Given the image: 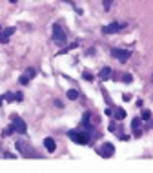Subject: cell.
I'll list each match as a JSON object with an SVG mask.
<instances>
[{
	"mask_svg": "<svg viewBox=\"0 0 153 173\" xmlns=\"http://www.w3.org/2000/svg\"><path fill=\"white\" fill-rule=\"evenodd\" d=\"M15 146H17V149H18V153L22 155V157H26V158H38V157H40L37 151H35L29 144H26L24 140H17Z\"/></svg>",
	"mask_w": 153,
	"mask_h": 173,
	"instance_id": "obj_1",
	"label": "cell"
},
{
	"mask_svg": "<svg viewBox=\"0 0 153 173\" xmlns=\"http://www.w3.org/2000/svg\"><path fill=\"white\" fill-rule=\"evenodd\" d=\"M51 31H53V40H55L57 44H64V42H66V31L62 29L60 24H53Z\"/></svg>",
	"mask_w": 153,
	"mask_h": 173,
	"instance_id": "obj_2",
	"label": "cell"
},
{
	"mask_svg": "<svg viewBox=\"0 0 153 173\" xmlns=\"http://www.w3.org/2000/svg\"><path fill=\"white\" fill-rule=\"evenodd\" d=\"M69 138H71L73 142H76V144H88V140H89V137H88V133L86 131H69Z\"/></svg>",
	"mask_w": 153,
	"mask_h": 173,
	"instance_id": "obj_3",
	"label": "cell"
},
{
	"mask_svg": "<svg viewBox=\"0 0 153 173\" xmlns=\"http://www.w3.org/2000/svg\"><path fill=\"white\" fill-rule=\"evenodd\" d=\"M111 55H113L115 58H119L120 62H126L131 57V51L129 49H119V47H113V49H111Z\"/></svg>",
	"mask_w": 153,
	"mask_h": 173,
	"instance_id": "obj_4",
	"label": "cell"
},
{
	"mask_svg": "<svg viewBox=\"0 0 153 173\" xmlns=\"http://www.w3.org/2000/svg\"><path fill=\"white\" fill-rule=\"evenodd\" d=\"M99 153H100V157H104V158H109L111 155L115 153V146L111 142H106L102 146V149H99Z\"/></svg>",
	"mask_w": 153,
	"mask_h": 173,
	"instance_id": "obj_5",
	"label": "cell"
},
{
	"mask_svg": "<svg viewBox=\"0 0 153 173\" xmlns=\"http://www.w3.org/2000/svg\"><path fill=\"white\" fill-rule=\"evenodd\" d=\"M124 24H117V22H113V24H109V26H104L102 27V31L106 33V35H113V33H119L120 29H124Z\"/></svg>",
	"mask_w": 153,
	"mask_h": 173,
	"instance_id": "obj_6",
	"label": "cell"
},
{
	"mask_svg": "<svg viewBox=\"0 0 153 173\" xmlns=\"http://www.w3.org/2000/svg\"><path fill=\"white\" fill-rule=\"evenodd\" d=\"M13 128H15L17 133H26V129H27L26 122H24L22 119H18V117H15V119H13Z\"/></svg>",
	"mask_w": 153,
	"mask_h": 173,
	"instance_id": "obj_7",
	"label": "cell"
},
{
	"mask_svg": "<svg viewBox=\"0 0 153 173\" xmlns=\"http://www.w3.org/2000/svg\"><path fill=\"white\" fill-rule=\"evenodd\" d=\"M15 33V27H6L4 31H0V42L2 44H8L9 42V37Z\"/></svg>",
	"mask_w": 153,
	"mask_h": 173,
	"instance_id": "obj_8",
	"label": "cell"
},
{
	"mask_svg": "<svg viewBox=\"0 0 153 173\" xmlns=\"http://www.w3.org/2000/svg\"><path fill=\"white\" fill-rule=\"evenodd\" d=\"M35 73H37V71H35V67H27L26 73L20 77V84H27V82H29V80L35 77Z\"/></svg>",
	"mask_w": 153,
	"mask_h": 173,
	"instance_id": "obj_9",
	"label": "cell"
},
{
	"mask_svg": "<svg viewBox=\"0 0 153 173\" xmlns=\"http://www.w3.org/2000/svg\"><path fill=\"white\" fill-rule=\"evenodd\" d=\"M44 146H46V149L49 151V153H53V151L57 149V144H55V140H53L51 137H46L44 138Z\"/></svg>",
	"mask_w": 153,
	"mask_h": 173,
	"instance_id": "obj_10",
	"label": "cell"
},
{
	"mask_svg": "<svg viewBox=\"0 0 153 173\" xmlns=\"http://www.w3.org/2000/svg\"><path fill=\"white\" fill-rule=\"evenodd\" d=\"M111 73H113V71H111V67H108V66H106V67H102V69H100L99 77H100L102 80H108V79L111 77Z\"/></svg>",
	"mask_w": 153,
	"mask_h": 173,
	"instance_id": "obj_11",
	"label": "cell"
},
{
	"mask_svg": "<svg viewBox=\"0 0 153 173\" xmlns=\"http://www.w3.org/2000/svg\"><path fill=\"white\" fill-rule=\"evenodd\" d=\"M131 128H133V133L137 137L140 135V131H138V128H140V119H133V120H131Z\"/></svg>",
	"mask_w": 153,
	"mask_h": 173,
	"instance_id": "obj_12",
	"label": "cell"
},
{
	"mask_svg": "<svg viewBox=\"0 0 153 173\" xmlns=\"http://www.w3.org/2000/svg\"><path fill=\"white\" fill-rule=\"evenodd\" d=\"M115 119H117V120L126 119V111H124L122 108H117V109H115Z\"/></svg>",
	"mask_w": 153,
	"mask_h": 173,
	"instance_id": "obj_13",
	"label": "cell"
},
{
	"mask_svg": "<svg viewBox=\"0 0 153 173\" xmlns=\"http://www.w3.org/2000/svg\"><path fill=\"white\" fill-rule=\"evenodd\" d=\"M67 99L69 100H76V99H79V91H76V89H69V91H67Z\"/></svg>",
	"mask_w": 153,
	"mask_h": 173,
	"instance_id": "obj_14",
	"label": "cell"
},
{
	"mask_svg": "<svg viewBox=\"0 0 153 173\" xmlns=\"http://www.w3.org/2000/svg\"><path fill=\"white\" fill-rule=\"evenodd\" d=\"M151 119V111H150V109H144V111H142V120H150Z\"/></svg>",
	"mask_w": 153,
	"mask_h": 173,
	"instance_id": "obj_15",
	"label": "cell"
},
{
	"mask_svg": "<svg viewBox=\"0 0 153 173\" xmlns=\"http://www.w3.org/2000/svg\"><path fill=\"white\" fill-rule=\"evenodd\" d=\"M4 100L6 102H13V100H15V95H13V93H6L4 95Z\"/></svg>",
	"mask_w": 153,
	"mask_h": 173,
	"instance_id": "obj_16",
	"label": "cell"
},
{
	"mask_svg": "<svg viewBox=\"0 0 153 173\" xmlns=\"http://www.w3.org/2000/svg\"><path fill=\"white\" fill-rule=\"evenodd\" d=\"M13 133H15V128H13V124H11V126H9V128H6V131H4V135H13Z\"/></svg>",
	"mask_w": 153,
	"mask_h": 173,
	"instance_id": "obj_17",
	"label": "cell"
},
{
	"mask_svg": "<svg viewBox=\"0 0 153 173\" xmlns=\"http://www.w3.org/2000/svg\"><path fill=\"white\" fill-rule=\"evenodd\" d=\"M122 80H124V82H128V84H129V82L133 80V77H131L129 73H126V75H122Z\"/></svg>",
	"mask_w": 153,
	"mask_h": 173,
	"instance_id": "obj_18",
	"label": "cell"
},
{
	"mask_svg": "<svg viewBox=\"0 0 153 173\" xmlns=\"http://www.w3.org/2000/svg\"><path fill=\"white\" fill-rule=\"evenodd\" d=\"M111 4H113V0H104V9L108 11V9L111 8Z\"/></svg>",
	"mask_w": 153,
	"mask_h": 173,
	"instance_id": "obj_19",
	"label": "cell"
},
{
	"mask_svg": "<svg viewBox=\"0 0 153 173\" xmlns=\"http://www.w3.org/2000/svg\"><path fill=\"white\" fill-rule=\"evenodd\" d=\"M22 99H24V97H22V93H20V91H18V93L15 95V100H22Z\"/></svg>",
	"mask_w": 153,
	"mask_h": 173,
	"instance_id": "obj_20",
	"label": "cell"
},
{
	"mask_svg": "<svg viewBox=\"0 0 153 173\" xmlns=\"http://www.w3.org/2000/svg\"><path fill=\"white\" fill-rule=\"evenodd\" d=\"M84 79H86V80H91L93 77H91V75H89V73H84Z\"/></svg>",
	"mask_w": 153,
	"mask_h": 173,
	"instance_id": "obj_21",
	"label": "cell"
},
{
	"mask_svg": "<svg viewBox=\"0 0 153 173\" xmlns=\"http://www.w3.org/2000/svg\"><path fill=\"white\" fill-rule=\"evenodd\" d=\"M9 2H11V4H17V0H9Z\"/></svg>",
	"mask_w": 153,
	"mask_h": 173,
	"instance_id": "obj_22",
	"label": "cell"
},
{
	"mask_svg": "<svg viewBox=\"0 0 153 173\" xmlns=\"http://www.w3.org/2000/svg\"><path fill=\"white\" fill-rule=\"evenodd\" d=\"M0 106H2V99H0Z\"/></svg>",
	"mask_w": 153,
	"mask_h": 173,
	"instance_id": "obj_23",
	"label": "cell"
}]
</instances>
